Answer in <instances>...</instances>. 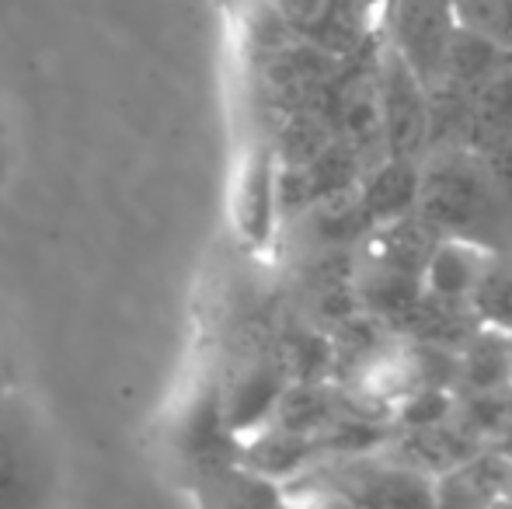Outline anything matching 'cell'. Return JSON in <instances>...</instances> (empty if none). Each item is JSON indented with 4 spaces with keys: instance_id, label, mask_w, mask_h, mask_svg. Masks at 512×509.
I'll return each instance as SVG.
<instances>
[{
    "instance_id": "6da1fadb",
    "label": "cell",
    "mask_w": 512,
    "mask_h": 509,
    "mask_svg": "<svg viewBox=\"0 0 512 509\" xmlns=\"http://www.w3.org/2000/svg\"><path fill=\"white\" fill-rule=\"evenodd\" d=\"M418 217L439 238H471L492 252L512 248L506 206L481 150L446 147L422 157Z\"/></svg>"
},
{
    "instance_id": "ac0fdd59",
    "label": "cell",
    "mask_w": 512,
    "mask_h": 509,
    "mask_svg": "<svg viewBox=\"0 0 512 509\" xmlns=\"http://www.w3.org/2000/svg\"><path fill=\"white\" fill-rule=\"evenodd\" d=\"M471 304H474V311L481 314V321L509 328L512 332V248L509 252L492 255V262H488Z\"/></svg>"
},
{
    "instance_id": "5b68a950",
    "label": "cell",
    "mask_w": 512,
    "mask_h": 509,
    "mask_svg": "<svg viewBox=\"0 0 512 509\" xmlns=\"http://www.w3.org/2000/svg\"><path fill=\"white\" fill-rule=\"evenodd\" d=\"M290 381L293 377L286 370V363L279 360V353L248 363L230 381L227 391L220 394V408H223V422H227L230 436L237 443L248 440L251 433H258V429L276 419L279 398H283Z\"/></svg>"
},
{
    "instance_id": "52a82bcc",
    "label": "cell",
    "mask_w": 512,
    "mask_h": 509,
    "mask_svg": "<svg viewBox=\"0 0 512 509\" xmlns=\"http://www.w3.org/2000/svg\"><path fill=\"white\" fill-rule=\"evenodd\" d=\"M237 461L251 468L255 475L269 478L276 485H290L300 475H307L314 464L324 461L317 433H300V429H286L279 422H269L237 447Z\"/></svg>"
},
{
    "instance_id": "d4e9b609",
    "label": "cell",
    "mask_w": 512,
    "mask_h": 509,
    "mask_svg": "<svg viewBox=\"0 0 512 509\" xmlns=\"http://www.w3.org/2000/svg\"><path fill=\"white\" fill-rule=\"evenodd\" d=\"M349 4H356V7H363V11L380 14V18H384V7H387V0H349Z\"/></svg>"
},
{
    "instance_id": "7a4b0ae2",
    "label": "cell",
    "mask_w": 512,
    "mask_h": 509,
    "mask_svg": "<svg viewBox=\"0 0 512 509\" xmlns=\"http://www.w3.org/2000/svg\"><path fill=\"white\" fill-rule=\"evenodd\" d=\"M457 25V4L450 0H387L384 7V39L429 88L443 81Z\"/></svg>"
},
{
    "instance_id": "4316f807",
    "label": "cell",
    "mask_w": 512,
    "mask_h": 509,
    "mask_svg": "<svg viewBox=\"0 0 512 509\" xmlns=\"http://www.w3.org/2000/svg\"><path fill=\"white\" fill-rule=\"evenodd\" d=\"M506 506H512V471H509V489H506Z\"/></svg>"
},
{
    "instance_id": "4fadbf2b",
    "label": "cell",
    "mask_w": 512,
    "mask_h": 509,
    "mask_svg": "<svg viewBox=\"0 0 512 509\" xmlns=\"http://www.w3.org/2000/svg\"><path fill=\"white\" fill-rule=\"evenodd\" d=\"M338 136L335 123L317 105H297V109L272 112L269 143L283 164H310L331 140Z\"/></svg>"
},
{
    "instance_id": "3957f363",
    "label": "cell",
    "mask_w": 512,
    "mask_h": 509,
    "mask_svg": "<svg viewBox=\"0 0 512 509\" xmlns=\"http://www.w3.org/2000/svg\"><path fill=\"white\" fill-rule=\"evenodd\" d=\"M377 84L387 126V154L425 157V147H429V84L408 67V60L387 39L380 42Z\"/></svg>"
},
{
    "instance_id": "8fae6325",
    "label": "cell",
    "mask_w": 512,
    "mask_h": 509,
    "mask_svg": "<svg viewBox=\"0 0 512 509\" xmlns=\"http://www.w3.org/2000/svg\"><path fill=\"white\" fill-rule=\"evenodd\" d=\"M492 255V248L471 238H439L425 262V290L436 297L471 300Z\"/></svg>"
},
{
    "instance_id": "ffe728a7",
    "label": "cell",
    "mask_w": 512,
    "mask_h": 509,
    "mask_svg": "<svg viewBox=\"0 0 512 509\" xmlns=\"http://www.w3.org/2000/svg\"><path fill=\"white\" fill-rule=\"evenodd\" d=\"M453 415H457V391L453 387H415L394 405V426L425 429L450 422Z\"/></svg>"
},
{
    "instance_id": "7402d4cb",
    "label": "cell",
    "mask_w": 512,
    "mask_h": 509,
    "mask_svg": "<svg viewBox=\"0 0 512 509\" xmlns=\"http://www.w3.org/2000/svg\"><path fill=\"white\" fill-rule=\"evenodd\" d=\"M485 154V164L492 171V182L499 189V199L506 206V217H509V231H512V136L499 140L495 147L481 150Z\"/></svg>"
},
{
    "instance_id": "e0dca14e",
    "label": "cell",
    "mask_w": 512,
    "mask_h": 509,
    "mask_svg": "<svg viewBox=\"0 0 512 509\" xmlns=\"http://www.w3.org/2000/svg\"><path fill=\"white\" fill-rule=\"evenodd\" d=\"M457 419L485 443H499L512 429V387H506V391L457 394Z\"/></svg>"
},
{
    "instance_id": "5bb4252c",
    "label": "cell",
    "mask_w": 512,
    "mask_h": 509,
    "mask_svg": "<svg viewBox=\"0 0 512 509\" xmlns=\"http://www.w3.org/2000/svg\"><path fill=\"white\" fill-rule=\"evenodd\" d=\"M506 63H512V49H506L502 42H495L492 35L478 32V28L457 25L443 77L467 91H478L481 84H485L488 77L499 74Z\"/></svg>"
},
{
    "instance_id": "484cf974",
    "label": "cell",
    "mask_w": 512,
    "mask_h": 509,
    "mask_svg": "<svg viewBox=\"0 0 512 509\" xmlns=\"http://www.w3.org/2000/svg\"><path fill=\"white\" fill-rule=\"evenodd\" d=\"M499 447L506 450V454L512 457V429H509V433H506V436H502V440H499Z\"/></svg>"
},
{
    "instance_id": "8992f818",
    "label": "cell",
    "mask_w": 512,
    "mask_h": 509,
    "mask_svg": "<svg viewBox=\"0 0 512 509\" xmlns=\"http://www.w3.org/2000/svg\"><path fill=\"white\" fill-rule=\"evenodd\" d=\"M485 447H492V443H485L481 436H474L471 429L453 415L450 422H439V426H425V429H398L394 426V436L387 440L384 454L391 457V461L422 471V475L439 478Z\"/></svg>"
},
{
    "instance_id": "cb8c5ba5",
    "label": "cell",
    "mask_w": 512,
    "mask_h": 509,
    "mask_svg": "<svg viewBox=\"0 0 512 509\" xmlns=\"http://www.w3.org/2000/svg\"><path fill=\"white\" fill-rule=\"evenodd\" d=\"M21 485V464H18V454H14L11 440L0 433V499L14 496Z\"/></svg>"
},
{
    "instance_id": "7c38bea8",
    "label": "cell",
    "mask_w": 512,
    "mask_h": 509,
    "mask_svg": "<svg viewBox=\"0 0 512 509\" xmlns=\"http://www.w3.org/2000/svg\"><path fill=\"white\" fill-rule=\"evenodd\" d=\"M481 314L474 311L471 300H450V297H436V293L425 290L422 300L415 304V311L405 318L401 335H415V339L436 342V346L457 349L478 332Z\"/></svg>"
},
{
    "instance_id": "d6986e66",
    "label": "cell",
    "mask_w": 512,
    "mask_h": 509,
    "mask_svg": "<svg viewBox=\"0 0 512 509\" xmlns=\"http://www.w3.org/2000/svg\"><path fill=\"white\" fill-rule=\"evenodd\" d=\"M297 39H300V32L283 18V11H279L272 0H255V4L248 7V14H244V42H248V49L258 56V63L276 56L279 49H286Z\"/></svg>"
},
{
    "instance_id": "9a60e30c",
    "label": "cell",
    "mask_w": 512,
    "mask_h": 509,
    "mask_svg": "<svg viewBox=\"0 0 512 509\" xmlns=\"http://www.w3.org/2000/svg\"><path fill=\"white\" fill-rule=\"evenodd\" d=\"M276 353L293 381H335V342L328 328L314 325L310 318L286 328Z\"/></svg>"
},
{
    "instance_id": "603a6c76",
    "label": "cell",
    "mask_w": 512,
    "mask_h": 509,
    "mask_svg": "<svg viewBox=\"0 0 512 509\" xmlns=\"http://www.w3.org/2000/svg\"><path fill=\"white\" fill-rule=\"evenodd\" d=\"M272 4L283 11V18L290 21L300 35H310L317 25H321L324 14L331 11L335 0H272Z\"/></svg>"
},
{
    "instance_id": "277c9868",
    "label": "cell",
    "mask_w": 512,
    "mask_h": 509,
    "mask_svg": "<svg viewBox=\"0 0 512 509\" xmlns=\"http://www.w3.org/2000/svg\"><path fill=\"white\" fill-rule=\"evenodd\" d=\"M230 217H234L237 238L255 252L269 245L283 227V217H279V157L269 140L255 143L241 161Z\"/></svg>"
},
{
    "instance_id": "44dd1931",
    "label": "cell",
    "mask_w": 512,
    "mask_h": 509,
    "mask_svg": "<svg viewBox=\"0 0 512 509\" xmlns=\"http://www.w3.org/2000/svg\"><path fill=\"white\" fill-rule=\"evenodd\" d=\"M457 18L512 49V0H457Z\"/></svg>"
},
{
    "instance_id": "ba28073f",
    "label": "cell",
    "mask_w": 512,
    "mask_h": 509,
    "mask_svg": "<svg viewBox=\"0 0 512 509\" xmlns=\"http://www.w3.org/2000/svg\"><path fill=\"white\" fill-rule=\"evenodd\" d=\"M418 192H422V157L387 154L370 164L359 182V203H363L370 231L415 213Z\"/></svg>"
},
{
    "instance_id": "30bf717a",
    "label": "cell",
    "mask_w": 512,
    "mask_h": 509,
    "mask_svg": "<svg viewBox=\"0 0 512 509\" xmlns=\"http://www.w3.org/2000/svg\"><path fill=\"white\" fill-rule=\"evenodd\" d=\"M512 387V332L481 321L457 353V394Z\"/></svg>"
},
{
    "instance_id": "2e32d148",
    "label": "cell",
    "mask_w": 512,
    "mask_h": 509,
    "mask_svg": "<svg viewBox=\"0 0 512 509\" xmlns=\"http://www.w3.org/2000/svg\"><path fill=\"white\" fill-rule=\"evenodd\" d=\"M512 136V63L488 77L478 91H474V109L471 126H467V147L488 150L499 140Z\"/></svg>"
},
{
    "instance_id": "83f0119b",
    "label": "cell",
    "mask_w": 512,
    "mask_h": 509,
    "mask_svg": "<svg viewBox=\"0 0 512 509\" xmlns=\"http://www.w3.org/2000/svg\"><path fill=\"white\" fill-rule=\"evenodd\" d=\"M450 4H457V0H450Z\"/></svg>"
},
{
    "instance_id": "9c48e42d",
    "label": "cell",
    "mask_w": 512,
    "mask_h": 509,
    "mask_svg": "<svg viewBox=\"0 0 512 509\" xmlns=\"http://www.w3.org/2000/svg\"><path fill=\"white\" fill-rule=\"evenodd\" d=\"M512 457L499 443L478 450L474 457L460 461L446 475L436 478V506H457V509H488L506 506Z\"/></svg>"
}]
</instances>
